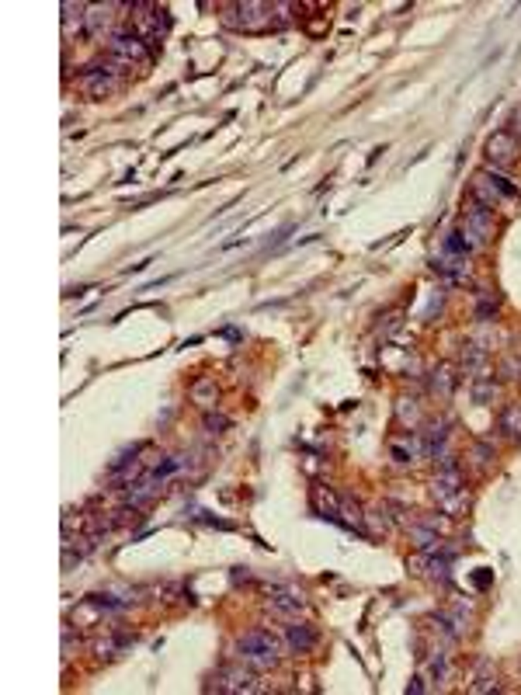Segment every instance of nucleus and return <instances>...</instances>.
Returning a JSON list of instances; mask_svg holds the SVG:
<instances>
[{
	"label": "nucleus",
	"instance_id": "1",
	"mask_svg": "<svg viewBox=\"0 0 521 695\" xmlns=\"http://www.w3.org/2000/svg\"><path fill=\"white\" fill-rule=\"evenodd\" d=\"M279 640L268 633V629H250L237 640V657H240L247 667L254 671H264V667H275L279 664Z\"/></svg>",
	"mask_w": 521,
	"mask_h": 695
},
{
	"label": "nucleus",
	"instance_id": "2",
	"mask_svg": "<svg viewBox=\"0 0 521 695\" xmlns=\"http://www.w3.org/2000/svg\"><path fill=\"white\" fill-rule=\"evenodd\" d=\"M125 74H129V66L119 63L115 56H108V59H98V63H90V66L83 70L81 87L90 94V98H108V94H115L122 87Z\"/></svg>",
	"mask_w": 521,
	"mask_h": 695
},
{
	"label": "nucleus",
	"instance_id": "3",
	"mask_svg": "<svg viewBox=\"0 0 521 695\" xmlns=\"http://www.w3.org/2000/svg\"><path fill=\"white\" fill-rule=\"evenodd\" d=\"M435 497H438V504L448 511V515H455L462 504H466V487H462V473H459V466H455V459L452 455H445L441 459V469L438 477H435Z\"/></svg>",
	"mask_w": 521,
	"mask_h": 695
},
{
	"label": "nucleus",
	"instance_id": "4",
	"mask_svg": "<svg viewBox=\"0 0 521 695\" xmlns=\"http://www.w3.org/2000/svg\"><path fill=\"white\" fill-rule=\"evenodd\" d=\"M473 199L483 202L486 209H493V205L500 202H511L518 192H515V185H508V177H500V174H493V170H476L473 174Z\"/></svg>",
	"mask_w": 521,
	"mask_h": 695
},
{
	"label": "nucleus",
	"instance_id": "5",
	"mask_svg": "<svg viewBox=\"0 0 521 695\" xmlns=\"http://www.w3.org/2000/svg\"><path fill=\"white\" fill-rule=\"evenodd\" d=\"M108 56H115L119 63H125L129 70L132 66H143V63H150L153 56H150V45L139 39L136 32H115L112 39H108Z\"/></svg>",
	"mask_w": 521,
	"mask_h": 695
},
{
	"label": "nucleus",
	"instance_id": "6",
	"mask_svg": "<svg viewBox=\"0 0 521 695\" xmlns=\"http://www.w3.org/2000/svg\"><path fill=\"white\" fill-rule=\"evenodd\" d=\"M129 11H132V32L153 49V45L163 39V32H167V21L160 18L163 11L160 7H153V4H132Z\"/></svg>",
	"mask_w": 521,
	"mask_h": 695
},
{
	"label": "nucleus",
	"instance_id": "7",
	"mask_svg": "<svg viewBox=\"0 0 521 695\" xmlns=\"http://www.w3.org/2000/svg\"><path fill=\"white\" fill-rule=\"evenodd\" d=\"M226 25L243 28V32H264V28H271V7L268 4H230Z\"/></svg>",
	"mask_w": 521,
	"mask_h": 695
},
{
	"label": "nucleus",
	"instance_id": "8",
	"mask_svg": "<svg viewBox=\"0 0 521 695\" xmlns=\"http://www.w3.org/2000/svg\"><path fill=\"white\" fill-rule=\"evenodd\" d=\"M209 692H257L254 667H219L209 682Z\"/></svg>",
	"mask_w": 521,
	"mask_h": 695
},
{
	"label": "nucleus",
	"instance_id": "9",
	"mask_svg": "<svg viewBox=\"0 0 521 695\" xmlns=\"http://www.w3.org/2000/svg\"><path fill=\"white\" fill-rule=\"evenodd\" d=\"M483 153H486V160L493 167L515 164V157H518V139H515V132H493V136L486 139Z\"/></svg>",
	"mask_w": 521,
	"mask_h": 695
},
{
	"label": "nucleus",
	"instance_id": "10",
	"mask_svg": "<svg viewBox=\"0 0 521 695\" xmlns=\"http://www.w3.org/2000/svg\"><path fill=\"white\" fill-rule=\"evenodd\" d=\"M303 595L299 591H292V588H275L271 595H268V612L279 615V619H292L295 612H303Z\"/></svg>",
	"mask_w": 521,
	"mask_h": 695
},
{
	"label": "nucleus",
	"instance_id": "11",
	"mask_svg": "<svg viewBox=\"0 0 521 695\" xmlns=\"http://www.w3.org/2000/svg\"><path fill=\"white\" fill-rule=\"evenodd\" d=\"M466 230L473 233V237H480V240H486L490 233H493V209H486L483 202H469V209H466Z\"/></svg>",
	"mask_w": 521,
	"mask_h": 695
},
{
	"label": "nucleus",
	"instance_id": "12",
	"mask_svg": "<svg viewBox=\"0 0 521 695\" xmlns=\"http://www.w3.org/2000/svg\"><path fill=\"white\" fill-rule=\"evenodd\" d=\"M112 14H115V4H90L87 14H83V32H87V39H101L105 28L112 25Z\"/></svg>",
	"mask_w": 521,
	"mask_h": 695
},
{
	"label": "nucleus",
	"instance_id": "13",
	"mask_svg": "<svg viewBox=\"0 0 521 695\" xmlns=\"http://www.w3.org/2000/svg\"><path fill=\"white\" fill-rule=\"evenodd\" d=\"M285 643H288L295 654H310V650L317 647V633H313L310 626H303V622H288V626H285Z\"/></svg>",
	"mask_w": 521,
	"mask_h": 695
},
{
	"label": "nucleus",
	"instance_id": "14",
	"mask_svg": "<svg viewBox=\"0 0 521 695\" xmlns=\"http://www.w3.org/2000/svg\"><path fill=\"white\" fill-rule=\"evenodd\" d=\"M431 390L441 393V397H452V390H455V375H452V368L441 366L431 372Z\"/></svg>",
	"mask_w": 521,
	"mask_h": 695
},
{
	"label": "nucleus",
	"instance_id": "15",
	"mask_svg": "<svg viewBox=\"0 0 521 695\" xmlns=\"http://www.w3.org/2000/svg\"><path fill=\"white\" fill-rule=\"evenodd\" d=\"M500 431H508V435H521V404H511V407H504L500 414Z\"/></svg>",
	"mask_w": 521,
	"mask_h": 695
},
{
	"label": "nucleus",
	"instance_id": "16",
	"mask_svg": "<svg viewBox=\"0 0 521 695\" xmlns=\"http://www.w3.org/2000/svg\"><path fill=\"white\" fill-rule=\"evenodd\" d=\"M192 397L199 400L201 407H212L216 397H219V393H216V382H212V379H199V382L192 386Z\"/></svg>",
	"mask_w": 521,
	"mask_h": 695
},
{
	"label": "nucleus",
	"instance_id": "17",
	"mask_svg": "<svg viewBox=\"0 0 521 695\" xmlns=\"http://www.w3.org/2000/svg\"><path fill=\"white\" fill-rule=\"evenodd\" d=\"M410 539H414L417 549H431V546L438 542V535H435L431 525H414V529H410Z\"/></svg>",
	"mask_w": 521,
	"mask_h": 695
},
{
	"label": "nucleus",
	"instance_id": "18",
	"mask_svg": "<svg viewBox=\"0 0 521 695\" xmlns=\"http://www.w3.org/2000/svg\"><path fill=\"white\" fill-rule=\"evenodd\" d=\"M483 358H486V351H483L480 344H466V348H462V368H466V372H476V368L483 366Z\"/></svg>",
	"mask_w": 521,
	"mask_h": 695
},
{
	"label": "nucleus",
	"instance_id": "19",
	"mask_svg": "<svg viewBox=\"0 0 521 695\" xmlns=\"http://www.w3.org/2000/svg\"><path fill=\"white\" fill-rule=\"evenodd\" d=\"M397 417H400L403 424H417L421 421V407H417V400H400V407H397Z\"/></svg>",
	"mask_w": 521,
	"mask_h": 695
},
{
	"label": "nucleus",
	"instance_id": "20",
	"mask_svg": "<svg viewBox=\"0 0 521 695\" xmlns=\"http://www.w3.org/2000/svg\"><path fill=\"white\" fill-rule=\"evenodd\" d=\"M473 397H476V404L493 400V397H497V382H490V379H476V386H473Z\"/></svg>",
	"mask_w": 521,
	"mask_h": 695
},
{
	"label": "nucleus",
	"instance_id": "21",
	"mask_svg": "<svg viewBox=\"0 0 521 695\" xmlns=\"http://www.w3.org/2000/svg\"><path fill=\"white\" fill-rule=\"evenodd\" d=\"M500 375H504V379H521V358L518 355H508V358L500 362Z\"/></svg>",
	"mask_w": 521,
	"mask_h": 695
},
{
	"label": "nucleus",
	"instance_id": "22",
	"mask_svg": "<svg viewBox=\"0 0 521 695\" xmlns=\"http://www.w3.org/2000/svg\"><path fill=\"white\" fill-rule=\"evenodd\" d=\"M205 428H209L212 435H223V431L230 428V417H223V414H205Z\"/></svg>",
	"mask_w": 521,
	"mask_h": 695
},
{
	"label": "nucleus",
	"instance_id": "23",
	"mask_svg": "<svg viewBox=\"0 0 521 695\" xmlns=\"http://www.w3.org/2000/svg\"><path fill=\"white\" fill-rule=\"evenodd\" d=\"M431 674H435L438 682H445V678H448V660H445V654H441V650L431 657Z\"/></svg>",
	"mask_w": 521,
	"mask_h": 695
},
{
	"label": "nucleus",
	"instance_id": "24",
	"mask_svg": "<svg viewBox=\"0 0 521 695\" xmlns=\"http://www.w3.org/2000/svg\"><path fill=\"white\" fill-rule=\"evenodd\" d=\"M414 452H417V445H414V442H410V445L393 442V459H397V462H410V459H414Z\"/></svg>",
	"mask_w": 521,
	"mask_h": 695
},
{
	"label": "nucleus",
	"instance_id": "25",
	"mask_svg": "<svg viewBox=\"0 0 521 695\" xmlns=\"http://www.w3.org/2000/svg\"><path fill=\"white\" fill-rule=\"evenodd\" d=\"M424 689H428V685H424V678H414V682L406 685V692H414V695H421Z\"/></svg>",
	"mask_w": 521,
	"mask_h": 695
},
{
	"label": "nucleus",
	"instance_id": "26",
	"mask_svg": "<svg viewBox=\"0 0 521 695\" xmlns=\"http://www.w3.org/2000/svg\"><path fill=\"white\" fill-rule=\"evenodd\" d=\"M511 125H515V139L521 136V105L515 108V115H511Z\"/></svg>",
	"mask_w": 521,
	"mask_h": 695
}]
</instances>
